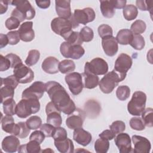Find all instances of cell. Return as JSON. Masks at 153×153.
I'll return each instance as SVG.
<instances>
[{
  "mask_svg": "<svg viewBox=\"0 0 153 153\" xmlns=\"http://www.w3.org/2000/svg\"><path fill=\"white\" fill-rule=\"evenodd\" d=\"M45 91L51 102L66 115H71L76 111L74 101L71 99L65 88L59 82L54 81H48L45 84Z\"/></svg>",
  "mask_w": 153,
  "mask_h": 153,
  "instance_id": "obj_1",
  "label": "cell"
},
{
  "mask_svg": "<svg viewBox=\"0 0 153 153\" xmlns=\"http://www.w3.org/2000/svg\"><path fill=\"white\" fill-rule=\"evenodd\" d=\"M10 4L16 7L11 12V16L17 18L20 22L25 20H31L35 16V9L28 1H10Z\"/></svg>",
  "mask_w": 153,
  "mask_h": 153,
  "instance_id": "obj_2",
  "label": "cell"
},
{
  "mask_svg": "<svg viewBox=\"0 0 153 153\" xmlns=\"http://www.w3.org/2000/svg\"><path fill=\"white\" fill-rule=\"evenodd\" d=\"M78 26L79 24L75 22L73 14L69 19L56 17L51 22L52 30L63 38L72 31V29L77 27Z\"/></svg>",
  "mask_w": 153,
  "mask_h": 153,
  "instance_id": "obj_3",
  "label": "cell"
},
{
  "mask_svg": "<svg viewBox=\"0 0 153 153\" xmlns=\"http://www.w3.org/2000/svg\"><path fill=\"white\" fill-rule=\"evenodd\" d=\"M40 109V103L36 99H22L17 105L16 114L18 117L26 118L37 113Z\"/></svg>",
  "mask_w": 153,
  "mask_h": 153,
  "instance_id": "obj_4",
  "label": "cell"
},
{
  "mask_svg": "<svg viewBox=\"0 0 153 153\" xmlns=\"http://www.w3.org/2000/svg\"><path fill=\"white\" fill-rule=\"evenodd\" d=\"M146 95L141 91H135L127 105L128 112L133 116H140L145 109Z\"/></svg>",
  "mask_w": 153,
  "mask_h": 153,
  "instance_id": "obj_5",
  "label": "cell"
},
{
  "mask_svg": "<svg viewBox=\"0 0 153 153\" xmlns=\"http://www.w3.org/2000/svg\"><path fill=\"white\" fill-rule=\"evenodd\" d=\"M124 80L115 70L106 73L99 82L100 90L105 94L111 93L118 85V83Z\"/></svg>",
  "mask_w": 153,
  "mask_h": 153,
  "instance_id": "obj_6",
  "label": "cell"
},
{
  "mask_svg": "<svg viewBox=\"0 0 153 153\" xmlns=\"http://www.w3.org/2000/svg\"><path fill=\"white\" fill-rule=\"evenodd\" d=\"M108 71L107 62L100 57H96L85 64L84 72H88L96 75H105Z\"/></svg>",
  "mask_w": 153,
  "mask_h": 153,
  "instance_id": "obj_7",
  "label": "cell"
},
{
  "mask_svg": "<svg viewBox=\"0 0 153 153\" xmlns=\"http://www.w3.org/2000/svg\"><path fill=\"white\" fill-rule=\"evenodd\" d=\"M60 51L62 55L65 58L72 59H79L85 53V50L80 45H71L66 41L63 42L60 47Z\"/></svg>",
  "mask_w": 153,
  "mask_h": 153,
  "instance_id": "obj_8",
  "label": "cell"
},
{
  "mask_svg": "<svg viewBox=\"0 0 153 153\" xmlns=\"http://www.w3.org/2000/svg\"><path fill=\"white\" fill-rule=\"evenodd\" d=\"M65 79L69 90L74 95L81 93L84 87L81 74L78 72H71L65 76Z\"/></svg>",
  "mask_w": 153,
  "mask_h": 153,
  "instance_id": "obj_9",
  "label": "cell"
},
{
  "mask_svg": "<svg viewBox=\"0 0 153 153\" xmlns=\"http://www.w3.org/2000/svg\"><path fill=\"white\" fill-rule=\"evenodd\" d=\"M132 63V59L129 55L125 53H121L115 60L114 70L123 79H124L127 71L131 67Z\"/></svg>",
  "mask_w": 153,
  "mask_h": 153,
  "instance_id": "obj_10",
  "label": "cell"
},
{
  "mask_svg": "<svg viewBox=\"0 0 153 153\" xmlns=\"http://www.w3.org/2000/svg\"><path fill=\"white\" fill-rule=\"evenodd\" d=\"M47 114V123L53 126L54 127H60L62 123L61 111L53 102H48L45 107Z\"/></svg>",
  "mask_w": 153,
  "mask_h": 153,
  "instance_id": "obj_11",
  "label": "cell"
},
{
  "mask_svg": "<svg viewBox=\"0 0 153 153\" xmlns=\"http://www.w3.org/2000/svg\"><path fill=\"white\" fill-rule=\"evenodd\" d=\"M45 91V84L41 81H35L22 93V99H41Z\"/></svg>",
  "mask_w": 153,
  "mask_h": 153,
  "instance_id": "obj_12",
  "label": "cell"
},
{
  "mask_svg": "<svg viewBox=\"0 0 153 153\" xmlns=\"http://www.w3.org/2000/svg\"><path fill=\"white\" fill-rule=\"evenodd\" d=\"M13 73L19 83L26 84L30 82L34 78V73L29 68L23 65L19 64L14 68Z\"/></svg>",
  "mask_w": 153,
  "mask_h": 153,
  "instance_id": "obj_13",
  "label": "cell"
},
{
  "mask_svg": "<svg viewBox=\"0 0 153 153\" xmlns=\"http://www.w3.org/2000/svg\"><path fill=\"white\" fill-rule=\"evenodd\" d=\"M73 16L78 24H82L85 25L88 23L93 22L95 19L96 14L91 8L87 7L82 10H75Z\"/></svg>",
  "mask_w": 153,
  "mask_h": 153,
  "instance_id": "obj_14",
  "label": "cell"
},
{
  "mask_svg": "<svg viewBox=\"0 0 153 153\" xmlns=\"http://www.w3.org/2000/svg\"><path fill=\"white\" fill-rule=\"evenodd\" d=\"M115 143L120 153H129L133 152L131 139L128 134L120 133L115 137Z\"/></svg>",
  "mask_w": 153,
  "mask_h": 153,
  "instance_id": "obj_15",
  "label": "cell"
},
{
  "mask_svg": "<svg viewBox=\"0 0 153 153\" xmlns=\"http://www.w3.org/2000/svg\"><path fill=\"white\" fill-rule=\"evenodd\" d=\"M132 141L134 145L133 152L135 153H149L150 152L151 145L150 141L146 137L133 135Z\"/></svg>",
  "mask_w": 153,
  "mask_h": 153,
  "instance_id": "obj_16",
  "label": "cell"
},
{
  "mask_svg": "<svg viewBox=\"0 0 153 153\" xmlns=\"http://www.w3.org/2000/svg\"><path fill=\"white\" fill-rule=\"evenodd\" d=\"M102 45L105 53L110 57L115 56L118 50V42L113 36H108L102 38Z\"/></svg>",
  "mask_w": 153,
  "mask_h": 153,
  "instance_id": "obj_17",
  "label": "cell"
},
{
  "mask_svg": "<svg viewBox=\"0 0 153 153\" xmlns=\"http://www.w3.org/2000/svg\"><path fill=\"white\" fill-rule=\"evenodd\" d=\"M32 27V22H26L20 26L18 31L22 41L24 42H30L34 39L35 32Z\"/></svg>",
  "mask_w": 153,
  "mask_h": 153,
  "instance_id": "obj_18",
  "label": "cell"
},
{
  "mask_svg": "<svg viewBox=\"0 0 153 153\" xmlns=\"http://www.w3.org/2000/svg\"><path fill=\"white\" fill-rule=\"evenodd\" d=\"M56 11L59 17L69 19L72 15L71 10V1L56 0L55 1Z\"/></svg>",
  "mask_w": 153,
  "mask_h": 153,
  "instance_id": "obj_19",
  "label": "cell"
},
{
  "mask_svg": "<svg viewBox=\"0 0 153 153\" xmlns=\"http://www.w3.org/2000/svg\"><path fill=\"white\" fill-rule=\"evenodd\" d=\"M2 149L6 152H15L20 146L19 139L14 135L6 136L2 141Z\"/></svg>",
  "mask_w": 153,
  "mask_h": 153,
  "instance_id": "obj_20",
  "label": "cell"
},
{
  "mask_svg": "<svg viewBox=\"0 0 153 153\" xmlns=\"http://www.w3.org/2000/svg\"><path fill=\"white\" fill-rule=\"evenodd\" d=\"M73 139L78 144L85 146L92 140L91 134L82 127L76 128L73 133Z\"/></svg>",
  "mask_w": 153,
  "mask_h": 153,
  "instance_id": "obj_21",
  "label": "cell"
},
{
  "mask_svg": "<svg viewBox=\"0 0 153 153\" xmlns=\"http://www.w3.org/2000/svg\"><path fill=\"white\" fill-rule=\"evenodd\" d=\"M59 60L53 56L45 58L42 63V70L50 74H55L59 72Z\"/></svg>",
  "mask_w": 153,
  "mask_h": 153,
  "instance_id": "obj_22",
  "label": "cell"
},
{
  "mask_svg": "<svg viewBox=\"0 0 153 153\" xmlns=\"http://www.w3.org/2000/svg\"><path fill=\"white\" fill-rule=\"evenodd\" d=\"M57 150L62 153H72L74 151V146L71 139L66 138L60 141H54Z\"/></svg>",
  "mask_w": 153,
  "mask_h": 153,
  "instance_id": "obj_23",
  "label": "cell"
},
{
  "mask_svg": "<svg viewBox=\"0 0 153 153\" xmlns=\"http://www.w3.org/2000/svg\"><path fill=\"white\" fill-rule=\"evenodd\" d=\"M84 118L80 114H73L69 116L66 120L67 127L72 130L81 128L82 127Z\"/></svg>",
  "mask_w": 153,
  "mask_h": 153,
  "instance_id": "obj_24",
  "label": "cell"
},
{
  "mask_svg": "<svg viewBox=\"0 0 153 153\" xmlns=\"http://www.w3.org/2000/svg\"><path fill=\"white\" fill-rule=\"evenodd\" d=\"M133 36V33L130 30L123 29L118 31L115 38L118 43H120L121 45H128L130 44L131 41Z\"/></svg>",
  "mask_w": 153,
  "mask_h": 153,
  "instance_id": "obj_25",
  "label": "cell"
},
{
  "mask_svg": "<svg viewBox=\"0 0 153 153\" xmlns=\"http://www.w3.org/2000/svg\"><path fill=\"white\" fill-rule=\"evenodd\" d=\"M100 8L103 17L106 18H112L115 13V10L114 5L109 1H100Z\"/></svg>",
  "mask_w": 153,
  "mask_h": 153,
  "instance_id": "obj_26",
  "label": "cell"
},
{
  "mask_svg": "<svg viewBox=\"0 0 153 153\" xmlns=\"http://www.w3.org/2000/svg\"><path fill=\"white\" fill-rule=\"evenodd\" d=\"M19 152L27 153H38L41 152L40 144L35 140H30L28 143L19 146Z\"/></svg>",
  "mask_w": 153,
  "mask_h": 153,
  "instance_id": "obj_27",
  "label": "cell"
},
{
  "mask_svg": "<svg viewBox=\"0 0 153 153\" xmlns=\"http://www.w3.org/2000/svg\"><path fill=\"white\" fill-rule=\"evenodd\" d=\"M30 133V129L27 127L26 122H19L15 124L13 135L20 138H26Z\"/></svg>",
  "mask_w": 153,
  "mask_h": 153,
  "instance_id": "obj_28",
  "label": "cell"
},
{
  "mask_svg": "<svg viewBox=\"0 0 153 153\" xmlns=\"http://www.w3.org/2000/svg\"><path fill=\"white\" fill-rule=\"evenodd\" d=\"M84 87L88 89H93L97 86L99 82V78L97 75L88 72H84Z\"/></svg>",
  "mask_w": 153,
  "mask_h": 153,
  "instance_id": "obj_29",
  "label": "cell"
},
{
  "mask_svg": "<svg viewBox=\"0 0 153 153\" xmlns=\"http://www.w3.org/2000/svg\"><path fill=\"white\" fill-rule=\"evenodd\" d=\"M15 124L14 118L11 115H6L1 119L2 129L6 133L12 134Z\"/></svg>",
  "mask_w": 153,
  "mask_h": 153,
  "instance_id": "obj_30",
  "label": "cell"
},
{
  "mask_svg": "<svg viewBox=\"0 0 153 153\" xmlns=\"http://www.w3.org/2000/svg\"><path fill=\"white\" fill-rule=\"evenodd\" d=\"M124 17L128 21L135 19L138 14V10L136 6L132 4L126 5L123 11Z\"/></svg>",
  "mask_w": 153,
  "mask_h": 153,
  "instance_id": "obj_31",
  "label": "cell"
},
{
  "mask_svg": "<svg viewBox=\"0 0 153 153\" xmlns=\"http://www.w3.org/2000/svg\"><path fill=\"white\" fill-rule=\"evenodd\" d=\"M75 69V64L72 60L66 59L59 63V71L62 74H68L73 72Z\"/></svg>",
  "mask_w": 153,
  "mask_h": 153,
  "instance_id": "obj_32",
  "label": "cell"
},
{
  "mask_svg": "<svg viewBox=\"0 0 153 153\" xmlns=\"http://www.w3.org/2000/svg\"><path fill=\"white\" fill-rule=\"evenodd\" d=\"M2 105L4 113L5 115L13 116L14 114H16V103L13 98L5 100L2 103Z\"/></svg>",
  "mask_w": 153,
  "mask_h": 153,
  "instance_id": "obj_33",
  "label": "cell"
},
{
  "mask_svg": "<svg viewBox=\"0 0 153 153\" xmlns=\"http://www.w3.org/2000/svg\"><path fill=\"white\" fill-rule=\"evenodd\" d=\"M109 148L108 140L100 137L94 143V150L97 153H106Z\"/></svg>",
  "mask_w": 153,
  "mask_h": 153,
  "instance_id": "obj_34",
  "label": "cell"
},
{
  "mask_svg": "<svg viewBox=\"0 0 153 153\" xmlns=\"http://www.w3.org/2000/svg\"><path fill=\"white\" fill-rule=\"evenodd\" d=\"M146 28V25L145 22L142 20H137L131 25L130 30L134 35H140L145 31Z\"/></svg>",
  "mask_w": 153,
  "mask_h": 153,
  "instance_id": "obj_35",
  "label": "cell"
},
{
  "mask_svg": "<svg viewBox=\"0 0 153 153\" xmlns=\"http://www.w3.org/2000/svg\"><path fill=\"white\" fill-rule=\"evenodd\" d=\"M141 115L145 126L152 127L153 126V109L151 108H148L144 109Z\"/></svg>",
  "mask_w": 153,
  "mask_h": 153,
  "instance_id": "obj_36",
  "label": "cell"
},
{
  "mask_svg": "<svg viewBox=\"0 0 153 153\" xmlns=\"http://www.w3.org/2000/svg\"><path fill=\"white\" fill-rule=\"evenodd\" d=\"M130 45L136 50H141L145 45V39L141 35L133 34L132 40L130 42Z\"/></svg>",
  "mask_w": 153,
  "mask_h": 153,
  "instance_id": "obj_37",
  "label": "cell"
},
{
  "mask_svg": "<svg viewBox=\"0 0 153 153\" xmlns=\"http://www.w3.org/2000/svg\"><path fill=\"white\" fill-rule=\"evenodd\" d=\"M40 53L37 50H31L29 51L27 57L25 60V63L28 66H31L35 65L39 60Z\"/></svg>",
  "mask_w": 153,
  "mask_h": 153,
  "instance_id": "obj_38",
  "label": "cell"
},
{
  "mask_svg": "<svg viewBox=\"0 0 153 153\" xmlns=\"http://www.w3.org/2000/svg\"><path fill=\"white\" fill-rule=\"evenodd\" d=\"M64 39L72 45H81L83 42L79 36V33L78 32L73 31V30L70 33H69L65 38H64Z\"/></svg>",
  "mask_w": 153,
  "mask_h": 153,
  "instance_id": "obj_39",
  "label": "cell"
},
{
  "mask_svg": "<svg viewBox=\"0 0 153 153\" xmlns=\"http://www.w3.org/2000/svg\"><path fill=\"white\" fill-rule=\"evenodd\" d=\"M0 92L1 96V102L2 103L5 100L13 98L14 95V88L10 86L4 85L3 87H1Z\"/></svg>",
  "mask_w": 153,
  "mask_h": 153,
  "instance_id": "obj_40",
  "label": "cell"
},
{
  "mask_svg": "<svg viewBox=\"0 0 153 153\" xmlns=\"http://www.w3.org/2000/svg\"><path fill=\"white\" fill-rule=\"evenodd\" d=\"M130 95V89L127 85H120L116 90L117 98L121 101L127 99Z\"/></svg>",
  "mask_w": 153,
  "mask_h": 153,
  "instance_id": "obj_41",
  "label": "cell"
},
{
  "mask_svg": "<svg viewBox=\"0 0 153 153\" xmlns=\"http://www.w3.org/2000/svg\"><path fill=\"white\" fill-rule=\"evenodd\" d=\"M26 124L30 130H36L41 127L42 124V120L39 117L33 115L26 120Z\"/></svg>",
  "mask_w": 153,
  "mask_h": 153,
  "instance_id": "obj_42",
  "label": "cell"
},
{
  "mask_svg": "<svg viewBox=\"0 0 153 153\" xmlns=\"http://www.w3.org/2000/svg\"><path fill=\"white\" fill-rule=\"evenodd\" d=\"M79 36L82 42H90L94 37V32L90 27L85 26L80 30Z\"/></svg>",
  "mask_w": 153,
  "mask_h": 153,
  "instance_id": "obj_43",
  "label": "cell"
},
{
  "mask_svg": "<svg viewBox=\"0 0 153 153\" xmlns=\"http://www.w3.org/2000/svg\"><path fill=\"white\" fill-rule=\"evenodd\" d=\"M67 131L64 128L57 127H55L52 137L54 139V141H60L66 139L67 138Z\"/></svg>",
  "mask_w": 153,
  "mask_h": 153,
  "instance_id": "obj_44",
  "label": "cell"
},
{
  "mask_svg": "<svg viewBox=\"0 0 153 153\" xmlns=\"http://www.w3.org/2000/svg\"><path fill=\"white\" fill-rule=\"evenodd\" d=\"M130 126L133 130L137 131L143 130L145 126L142 119L140 117H133L130 120Z\"/></svg>",
  "mask_w": 153,
  "mask_h": 153,
  "instance_id": "obj_45",
  "label": "cell"
},
{
  "mask_svg": "<svg viewBox=\"0 0 153 153\" xmlns=\"http://www.w3.org/2000/svg\"><path fill=\"white\" fill-rule=\"evenodd\" d=\"M19 84V82L14 76V75H12L7 76V78H1V85H7L14 88V89L17 87Z\"/></svg>",
  "mask_w": 153,
  "mask_h": 153,
  "instance_id": "obj_46",
  "label": "cell"
},
{
  "mask_svg": "<svg viewBox=\"0 0 153 153\" xmlns=\"http://www.w3.org/2000/svg\"><path fill=\"white\" fill-rule=\"evenodd\" d=\"M109 128L112 130L115 134L122 133L126 129V124L122 121H115L111 126H109Z\"/></svg>",
  "mask_w": 153,
  "mask_h": 153,
  "instance_id": "obj_47",
  "label": "cell"
},
{
  "mask_svg": "<svg viewBox=\"0 0 153 153\" xmlns=\"http://www.w3.org/2000/svg\"><path fill=\"white\" fill-rule=\"evenodd\" d=\"M136 6L141 11H149L151 14H152L153 1H136Z\"/></svg>",
  "mask_w": 153,
  "mask_h": 153,
  "instance_id": "obj_48",
  "label": "cell"
},
{
  "mask_svg": "<svg viewBox=\"0 0 153 153\" xmlns=\"http://www.w3.org/2000/svg\"><path fill=\"white\" fill-rule=\"evenodd\" d=\"M97 30H98L99 35L102 38L108 36H112V33H113L112 29L108 25L103 24L100 25L98 27Z\"/></svg>",
  "mask_w": 153,
  "mask_h": 153,
  "instance_id": "obj_49",
  "label": "cell"
},
{
  "mask_svg": "<svg viewBox=\"0 0 153 153\" xmlns=\"http://www.w3.org/2000/svg\"><path fill=\"white\" fill-rule=\"evenodd\" d=\"M20 21L19 19L11 16L6 20L5 25L8 30H13L17 29L20 26Z\"/></svg>",
  "mask_w": 153,
  "mask_h": 153,
  "instance_id": "obj_50",
  "label": "cell"
},
{
  "mask_svg": "<svg viewBox=\"0 0 153 153\" xmlns=\"http://www.w3.org/2000/svg\"><path fill=\"white\" fill-rule=\"evenodd\" d=\"M7 35L9 41L8 44L10 45H16L19 43L20 40V36L18 30L10 31L7 33Z\"/></svg>",
  "mask_w": 153,
  "mask_h": 153,
  "instance_id": "obj_51",
  "label": "cell"
},
{
  "mask_svg": "<svg viewBox=\"0 0 153 153\" xmlns=\"http://www.w3.org/2000/svg\"><path fill=\"white\" fill-rule=\"evenodd\" d=\"M54 129L55 127L48 123L43 124L40 127V130L44 134L45 136L47 137H52Z\"/></svg>",
  "mask_w": 153,
  "mask_h": 153,
  "instance_id": "obj_52",
  "label": "cell"
},
{
  "mask_svg": "<svg viewBox=\"0 0 153 153\" xmlns=\"http://www.w3.org/2000/svg\"><path fill=\"white\" fill-rule=\"evenodd\" d=\"M5 57L9 60L11 63V68H14L17 65H19L20 63H22V60L20 58L19 56H17L16 54L13 53H10L5 56Z\"/></svg>",
  "mask_w": 153,
  "mask_h": 153,
  "instance_id": "obj_53",
  "label": "cell"
},
{
  "mask_svg": "<svg viewBox=\"0 0 153 153\" xmlns=\"http://www.w3.org/2000/svg\"><path fill=\"white\" fill-rule=\"evenodd\" d=\"M44 134L41 130H35L31 133L29 137L30 140H35L41 144L45 139Z\"/></svg>",
  "mask_w": 153,
  "mask_h": 153,
  "instance_id": "obj_54",
  "label": "cell"
},
{
  "mask_svg": "<svg viewBox=\"0 0 153 153\" xmlns=\"http://www.w3.org/2000/svg\"><path fill=\"white\" fill-rule=\"evenodd\" d=\"M11 68V63L9 60L2 54L0 55V71H5Z\"/></svg>",
  "mask_w": 153,
  "mask_h": 153,
  "instance_id": "obj_55",
  "label": "cell"
},
{
  "mask_svg": "<svg viewBox=\"0 0 153 153\" xmlns=\"http://www.w3.org/2000/svg\"><path fill=\"white\" fill-rule=\"evenodd\" d=\"M115 134L111 130H105L103 131L100 134H99V136L101 138L110 140L115 138Z\"/></svg>",
  "mask_w": 153,
  "mask_h": 153,
  "instance_id": "obj_56",
  "label": "cell"
},
{
  "mask_svg": "<svg viewBox=\"0 0 153 153\" xmlns=\"http://www.w3.org/2000/svg\"><path fill=\"white\" fill-rule=\"evenodd\" d=\"M111 1L115 9L124 8L126 7L127 3V1L125 0H111Z\"/></svg>",
  "mask_w": 153,
  "mask_h": 153,
  "instance_id": "obj_57",
  "label": "cell"
},
{
  "mask_svg": "<svg viewBox=\"0 0 153 153\" xmlns=\"http://www.w3.org/2000/svg\"><path fill=\"white\" fill-rule=\"evenodd\" d=\"M10 4V1H3L1 0L0 1V13L1 14H3L5 13L8 9V5Z\"/></svg>",
  "mask_w": 153,
  "mask_h": 153,
  "instance_id": "obj_58",
  "label": "cell"
},
{
  "mask_svg": "<svg viewBox=\"0 0 153 153\" xmlns=\"http://www.w3.org/2000/svg\"><path fill=\"white\" fill-rule=\"evenodd\" d=\"M35 2L38 7L42 9L48 8L50 5V1H35Z\"/></svg>",
  "mask_w": 153,
  "mask_h": 153,
  "instance_id": "obj_59",
  "label": "cell"
},
{
  "mask_svg": "<svg viewBox=\"0 0 153 153\" xmlns=\"http://www.w3.org/2000/svg\"><path fill=\"white\" fill-rule=\"evenodd\" d=\"M9 43L8 38L7 35H4L2 33L0 34V47L1 48H4Z\"/></svg>",
  "mask_w": 153,
  "mask_h": 153,
  "instance_id": "obj_60",
  "label": "cell"
}]
</instances>
